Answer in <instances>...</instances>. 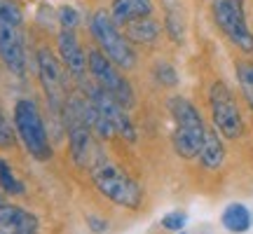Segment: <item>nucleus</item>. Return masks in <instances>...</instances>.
Returning a JSON list of instances; mask_svg holds the SVG:
<instances>
[{
    "mask_svg": "<svg viewBox=\"0 0 253 234\" xmlns=\"http://www.w3.org/2000/svg\"><path fill=\"white\" fill-rule=\"evenodd\" d=\"M169 110L173 117V148L183 159H192L199 157L202 143H204V134L207 126L204 119L199 115V110L183 96H173L169 101Z\"/></svg>",
    "mask_w": 253,
    "mask_h": 234,
    "instance_id": "nucleus-1",
    "label": "nucleus"
},
{
    "mask_svg": "<svg viewBox=\"0 0 253 234\" xmlns=\"http://www.w3.org/2000/svg\"><path fill=\"white\" fill-rule=\"evenodd\" d=\"M21 24L24 17L17 2L0 0V59L19 78L26 75V47Z\"/></svg>",
    "mask_w": 253,
    "mask_h": 234,
    "instance_id": "nucleus-2",
    "label": "nucleus"
},
{
    "mask_svg": "<svg viewBox=\"0 0 253 234\" xmlns=\"http://www.w3.org/2000/svg\"><path fill=\"white\" fill-rule=\"evenodd\" d=\"M91 178L94 185L103 197H108L113 204L125 208H138L143 199V190L129 173H125L118 164L108 162L101 157L99 162L91 166Z\"/></svg>",
    "mask_w": 253,
    "mask_h": 234,
    "instance_id": "nucleus-3",
    "label": "nucleus"
},
{
    "mask_svg": "<svg viewBox=\"0 0 253 234\" xmlns=\"http://www.w3.org/2000/svg\"><path fill=\"white\" fill-rule=\"evenodd\" d=\"M14 126H17L21 143L26 145V150L36 159L47 162L52 157V145H49V138H47L42 115H40L38 106L31 99L17 101V106H14Z\"/></svg>",
    "mask_w": 253,
    "mask_h": 234,
    "instance_id": "nucleus-4",
    "label": "nucleus"
},
{
    "mask_svg": "<svg viewBox=\"0 0 253 234\" xmlns=\"http://www.w3.org/2000/svg\"><path fill=\"white\" fill-rule=\"evenodd\" d=\"M89 28H91V36L96 38V42H99L101 52L108 56L118 68H122V71L134 68V63H136L134 49L129 45V40L120 33L118 24L113 21V17H110L108 12L99 9V12L91 17Z\"/></svg>",
    "mask_w": 253,
    "mask_h": 234,
    "instance_id": "nucleus-5",
    "label": "nucleus"
},
{
    "mask_svg": "<svg viewBox=\"0 0 253 234\" xmlns=\"http://www.w3.org/2000/svg\"><path fill=\"white\" fill-rule=\"evenodd\" d=\"M87 66H89L91 75L96 80V87H101L106 94H110L122 108H131L134 106V89H131L129 80L118 71V66L110 61L101 49H91L87 54Z\"/></svg>",
    "mask_w": 253,
    "mask_h": 234,
    "instance_id": "nucleus-6",
    "label": "nucleus"
},
{
    "mask_svg": "<svg viewBox=\"0 0 253 234\" xmlns=\"http://www.w3.org/2000/svg\"><path fill=\"white\" fill-rule=\"evenodd\" d=\"M213 19L239 49L253 52V33L246 24V9L244 0H213L211 2Z\"/></svg>",
    "mask_w": 253,
    "mask_h": 234,
    "instance_id": "nucleus-7",
    "label": "nucleus"
},
{
    "mask_svg": "<svg viewBox=\"0 0 253 234\" xmlns=\"http://www.w3.org/2000/svg\"><path fill=\"white\" fill-rule=\"evenodd\" d=\"M209 103H211V115L218 131L225 138H239L244 131V122H242L239 106L225 82H213V87L209 91Z\"/></svg>",
    "mask_w": 253,
    "mask_h": 234,
    "instance_id": "nucleus-8",
    "label": "nucleus"
},
{
    "mask_svg": "<svg viewBox=\"0 0 253 234\" xmlns=\"http://www.w3.org/2000/svg\"><path fill=\"white\" fill-rule=\"evenodd\" d=\"M66 117H68V136H71V155L78 166H94L101 159V153L94 143V131L91 126L82 119L80 110L75 106V101H68L66 106Z\"/></svg>",
    "mask_w": 253,
    "mask_h": 234,
    "instance_id": "nucleus-9",
    "label": "nucleus"
},
{
    "mask_svg": "<svg viewBox=\"0 0 253 234\" xmlns=\"http://www.w3.org/2000/svg\"><path fill=\"white\" fill-rule=\"evenodd\" d=\"M36 63H38V75H40V82H42V89H45L47 101H49V108H52V113L59 115V113H63V101H66L61 66L52 56L49 49H40L36 54Z\"/></svg>",
    "mask_w": 253,
    "mask_h": 234,
    "instance_id": "nucleus-10",
    "label": "nucleus"
},
{
    "mask_svg": "<svg viewBox=\"0 0 253 234\" xmlns=\"http://www.w3.org/2000/svg\"><path fill=\"white\" fill-rule=\"evenodd\" d=\"M59 54H61L66 71L71 73L75 80H82L84 73H87V54H84L80 40H78V36L73 31H61V36H59Z\"/></svg>",
    "mask_w": 253,
    "mask_h": 234,
    "instance_id": "nucleus-11",
    "label": "nucleus"
},
{
    "mask_svg": "<svg viewBox=\"0 0 253 234\" xmlns=\"http://www.w3.org/2000/svg\"><path fill=\"white\" fill-rule=\"evenodd\" d=\"M0 234H38V218L19 206L0 208Z\"/></svg>",
    "mask_w": 253,
    "mask_h": 234,
    "instance_id": "nucleus-12",
    "label": "nucleus"
},
{
    "mask_svg": "<svg viewBox=\"0 0 253 234\" xmlns=\"http://www.w3.org/2000/svg\"><path fill=\"white\" fill-rule=\"evenodd\" d=\"M153 14V0H115L110 17L115 24H131L136 19H143Z\"/></svg>",
    "mask_w": 253,
    "mask_h": 234,
    "instance_id": "nucleus-13",
    "label": "nucleus"
},
{
    "mask_svg": "<svg viewBox=\"0 0 253 234\" xmlns=\"http://www.w3.org/2000/svg\"><path fill=\"white\" fill-rule=\"evenodd\" d=\"M225 159V148H223V141L218 136L216 129H207L204 134V143H202V150H199V162L204 169H220V164Z\"/></svg>",
    "mask_w": 253,
    "mask_h": 234,
    "instance_id": "nucleus-14",
    "label": "nucleus"
},
{
    "mask_svg": "<svg viewBox=\"0 0 253 234\" xmlns=\"http://www.w3.org/2000/svg\"><path fill=\"white\" fill-rule=\"evenodd\" d=\"M220 223H223V227L230 230V232L242 234L251 227V211H249L244 204L232 201V204H227L225 206L223 216H220Z\"/></svg>",
    "mask_w": 253,
    "mask_h": 234,
    "instance_id": "nucleus-15",
    "label": "nucleus"
},
{
    "mask_svg": "<svg viewBox=\"0 0 253 234\" xmlns=\"http://www.w3.org/2000/svg\"><path fill=\"white\" fill-rule=\"evenodd\" d=\"M125 33L126 40H134V42H155L157 36H160V26H157V21L153 17H143L126 24Z\"/></svg>",
    "mask_w": 253,
    "mask_h": 234,
    "instance_id": "nucleus-16",
    "label": "nucleus"
},
{
    "mask_svg": "<svg viewBox=\"0 0 253 234\" xmlns=\"http://www.w3.org/2000/svg\"><path fill=\"white\" fill-rule=\"evenodd\" d=\"M164 9H167V28L176 42L183 40V31H185V21H183V7L178 0H164Z\"/></svg>",
    "mask_w": 253,
    "mask_h": 234,
    "instance_id": "nucleus-17",
    "label": "nucleus"
},
{
    "mask_svg": "<svg viewBox=\"0 0 253 234\" xmlns=\"http://www.w3.org/2000/svg\"><path fill=\"white\" fill-rule=\"evenodd\" d=\"M237 80H239V87L244 91V99L249 101V106L253 108V63L249 61L237 63Z\"/></svg>",
    "mask_w": 253,
    "mask_h": 234,
    "instance_id": "nucleus-18",
    "label": "nucleus"
},
{
    "mask_svg": "<svg viewBox=\"0 0 253 234\" xmlns=\"http://www.w3.org/2000/svg\"><path fill=\"white\" fill-rule=\"evenodd\" d=\"M0 188L9 192V195H21L24 192L21 180L14 178V173H12V169H9V164L5 159H0Z\"/></svg>",
    "mask_w": 253,
    "mask_h": 234,
    "instance_id": "nucleus-19",
    "label": "nucleus"
},
{
    "mask_svg": "<svg viewBox=\"0 0 253 234\" xmlns=\"http://www.w3.org/2000/svg\"><path fill=\"white\" fill-rule=\"evenodd\" d=\"M185 213L183 211H171V213H167V216L162 218V225L167 227V230H171V232H181L183 227H185Z\"/></svg>",
    "mask_w": 253,
    "mask_h": 234,
    "instance_id": "nucleus-20",
    "label": "nucleus"
},
{
    "mask_svg": "<svg viewBox=\"0 0 253 234\" xmlns=\"http://www.w3.org/2000/svg\"><path fill=\"white\" fill-rule=\"evenodd\" d=\"M12 143H14V134H12L7 119H5L2 110H0V148H9Z\"/></svg>",
    "mask_w": 253,
    "mask_h": 234,
    "instance_id": "nucleus-21",
    "label": "nucleus"
},
{
    "mask_svg": "<svg viewBox=\"0 0 253 234\" xmlns=\"http://www.w3.org/2000/svg\"><path fill=\"white\" fill-rule=\"evenodd\" d=\"M78 21H80V17H78V12L73 7H61V24H63V31H73V28L78 26Z\"/></svg>",
    "mask_w": 253,
    "mask_h": 234,
    "instance_id": "nucleus-22",
    "label": "nucleus"
},
{
    "mask_svg": "<svg viewBox=\"0 0 253 234\" xmlns=\"http://www.w3.org/2000/svg\"><path fill=\"white\" fill-rule=\"evenodd\" d=\"M157 78H160L167 87L176 84V80H178V78H176V73H173V68L171 66H167V63H160V66H157Z\"/></svg>",
    "mask_w": 253,
    "mask_h": 234,
    "instance_id": "nucleus-23",
    "label": "nucleus"
},
{
    "mask_svg": "<svg viewBox=\"0 0 253 234\" xmlns=\"http://www.w3.org/2000/svg\"><path fill=\"white\" fill-rule=\"evenodd\" d=\"M89 223H91V230H96V232H103L108 225H103V220H99V218H89Z\"/></svg>",
    "mask_w": 253,
    "mask_h": 234,
    "instance_id": "nucleus-24",
    "label": "nucleus"
},
{
    "mask_svg": "<svg viewBox=\"0 0 253 234\" xmlns=\"http://www.w3.org/2000/svg\"><path fill=\"white\" fill-rule=\"evenodd\" d=\"M5 206H9V204L5 201V197H2V192H0V208H5Z\"/></svg>",
    "mask_w": 253,
    "mask_h": 234,
    "instance_id": "nucleus-25",
    "label": "nucleus"
}]
</instances>
